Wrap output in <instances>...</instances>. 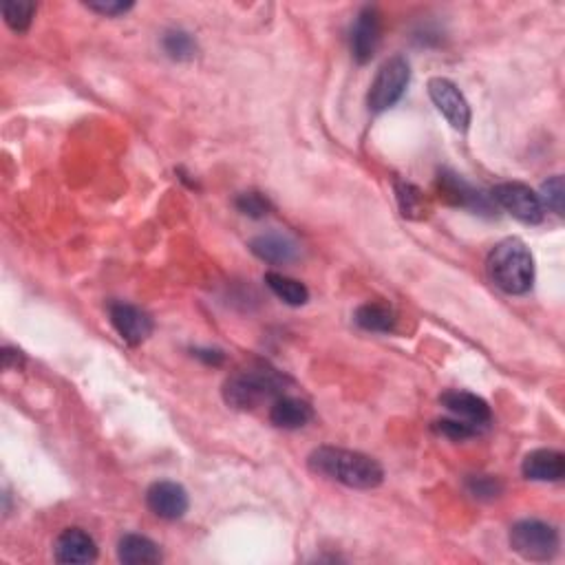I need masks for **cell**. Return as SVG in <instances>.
Instances as JSON below:
<instances>
[{
    "label": "cell",
    "instance_id": "obj_4",
    "mask_svg": "<svg viewBox=\"0 0 565 565\" xmlns=\"http://www.w3.org/2000/svg\"><path fill=\"white\" fill-rule=\"evenodd\" d=\"M510 548L526 561H550L559 552V532L541 519H521L510 528Z\"/></svg>",
    "mask_w": 565,
    "mask_h": 565
},
{
    "label": "cell",
    "instance_id": "obj_17",
    "mask_svg": "<svg viewBox=\"0 0 565 565\" xmlns=\"http://www.w3.org/2000/svg\"><path fill=\"white\" fill-rule=\"evenodd\" d=\"M117 559L124 565H153L162 561V550L144 535H124L117 543Z\"/></svg>",
    "mask_w": 565,
    "mask_h": 565
},
{
    "label": "cell",
    "instance_id": "obj_19",
    "mask_svg": "<svg viewBox=\"0 0 565 565\" xmlns=\"http://www.w3.org/2000/svg\"><path fill=\"white\" fill-rule=\"evenodd\" d=\"M265 285L270 287L276 298H281L285 305L290 307H301L309 301V290L296 279H290V276L279 274V272H268L265 274Z\"/></svg>",
    "mask_w": 565,
    "mask_h": 565
},
{
    "label": "cell",
    "instance_id": "obj_13",
    "mask_svg": "<svg viewBox=\"0 0 565 565\" xmlns=\"http://www.w3.org/2000/svg\"><path fill=\"white\" fill-rule=\"evenodd\" d=\"M440 402L455 415V418L471 422L475 426H482V429H486L490 420H493V413H490L488 402L484 398L475 396V393L471 391H460V389L446 391L442 393Z\"/></svg>",
    "mask_w": 565,
    "mask_h": 565
},
{
    "label": "cell",
    "instance_id": "obj_27",
    "mask_svg": "<svg viewBox=\"0 0 565 565\" xmlns=\"http://www.w3.org/2000/svg\"><path fill=\"white\" fill-rule=\"evenodd\" d=\"M91 12L106 16V18H117L129 14L135 7L131 0H93V3H84Z\"/></svg>",
    "mask_w": 565,
    "mask_h": 565
},
{
    "label": "cell",
    "instance_id": "obj_2",
    "mask_svg": "<svg viewBox=\"0 0 565 565\" xmlns=\"http://www.w3.org/2000/svg\"><path fill=\"white\" fill-rule=\"evenodd\" d=\"M290 385V378L270 365H252L248 369H239L237 373L223 382V400L228 407L239 411H254L263 402H274L285 396V387Z\"/></svg>",
    "mask_w": 565,
    "mask_h": 565
},
{
    "label": "cell",
    "instance_id": "obj_22",
    "mask_svg": "<svg viewBox=\"0 0 565 565\" xmlns=\"http://www.w3.org/2000/svg\"><path fill=\"white\" fill-rule=\"evenodd\" d=\"M162 49L170 60L188 62L197 56V42L184 29H170L162 38Z\"/></svg>",
    "mask_w": 565,
    "mask_h": 565
},
{
    "label": "cell",
    "instance_id": "obj_5",
    "mask_svg": "<svg viewBox=\"0 0 565 565\" xmlns=\"http://www.w3.org/2000/svg\"><path fill=\"white\" fill-rule=\"evenodd\" d=\"M411 82V65L407 58L402 56H393L389 58L385 65L380 67V71L373 78L371 87H369V95H367V104L371 113H382L389 111L391 106H396L404 91H407Z\"/></svg>",
    "mask_w": 565,
    "mask_h": 565
},
{
    "label": "cell",
    "instance_id": "obj_7",
    "mask_svg": "<svg viewBox=\"0 0 565 565\" xmlns=\"http://www.w3.org/2000/svg\"><path fill=\"white\" fill-rule=\"evenodd\" d=\"M437 193L453 208H466L475 212V215L493 217L497 212L495 201L490 195H484L482 190H475L468 181L453 173V170H440L437 173Z\"/></svg>",
    "mask_w": 565,
    "mask_h": 565
},
{
    "label": "cell",
    "instance_id": "obj_12",
    "mask_svg": "<svg viewBox=\"0 0 565 565\" xmlns=\"http://www.w3.org/2000/svg\"><path fill=\"white\" fill-rule=\"evenodd\" d=\"M53 557H56L58 563H91L98 559V546H95L89 532H84L82 528H67L56 539Z\"/></svg>",
    "mask_w": 565,
    "mask_h": 565
},
{
    "label": "cell",
    "instance_id": "obj_23",
    "mask_svg": "<svg viewBox=\"0 0 565 565\" xmlns=\"http://www.w3.org/2000/svg\"><path fill=\"white\" fill-rule=\"evenodd\" d=\"M431 429L446 437V440H453V442H464V440H471V437H477L484 429L482 426H475L471 422H464L460 418H442V420H435L431 424Z\"/></svg>",
    "mask_w": 565,
    "mask_h": 565
},
{
    "label": "cell",
    "instance_id": "obj_9",
    "mask_svg": "<svg viewBox=\"0 0 565 565\" xmlns=\"http://www.w3.org/2000/svg\"><path fill=\"white\" fill-rule=\"evenodd\" d=\"M429 95L453 129L466 131L471 124V106H468L462 91L446 78H431L429 80Z\"/></svg>",
    "mask_w": 565,
    "mask_h": 565
},
{
    "label": "cell",
    "instance_id": "obj_8",
    "mask_svg": "<svg viewBox=\"0 0 565 565\" xmlns=\"http://www.w3.org/2000/svg\"><path fill=\"white\" fill-rule=\"evenodd\" d=\"M382 38V18L376 7H362L360 14L356 16V23L351 27V58L358 65H367L371 58L376 56L378 45Z\"/></svg>",
    "mask_w": 565,
    "mask_h": 565
},
{
    "label": "cell",
    "instance_id": "obj_18",
    "mask_svg": "<svg viewBox=\"0 0 565 565\" xmlns=\"http://www.w3.org/2000/svg\"><path fill=\"white\" fill-rule=\"evenodd\" d=\"M354 321L365 332L376 334H389L398 325V316L393 309L385 303H365L356 309Z\"/></svg>",
    "mask_w": 565,
    "mask_h": 565
},
{
    "label": "cell",
    "instance_id": "obj_24",
    "mask_svg": "<svg viewBox=\"0 0 565 565\" xmlns=\"http://www.w3.org/2000/svg\"><path fill=\"white\" fill-rule=\"evenodd\" d=\"M468 495L482 501H493L504 493V482L495 475H473L466 479Z\"/></svg>",
    "mask_w": 565,
    "mask_h": 565
},
{
    "label": "cell",
    "instance_id": "obj_6",
    "mask_svg": "<svg viewBox=\"0 0 565 565\" xmlns=\"http://www.w3.org/2000/svg\"><path fill=\"white\" fill-rule=\"evenodd\" d=\"M490 199L495 201V206L504 208L508 215H513L521 223H528V226H537L546 217L539 195L530 186L521 184V181L497 184L490 190Z\"/></svg>",
    "mask_w": 565,
    "mask_h": 565
},
{
    "label": "cell",
    "instance_id": "obj_26",
    "mask_svg": "<svg viewBox=\"0 0 565 565\" xmlns=\"http://www.w3.org/2000/svg\"><path fill=\"white\" fill-rule=\"evenodd\" d=\"M541 199L543 210H550L554 215H563V199H565V188H563V177L554 175L548 181H543L541 193H537Z\"/></svg>",
    "mask_w": 565,
    "mask_h": 565
},
{
    "label": "cell",
    "instance_id": "obj_29",
    "mask_svg": "<svg viewBox=\"0 0 565 565\" xmlns=\"http://www.w3.org/2000/svg\"><path fill=\"white\" fill-rule=\"evenodd\" d=\"M193 356L199 358L201 362H206V365H212V367H219L221 362L226 360L223 351H219V349H193Z\"/></svg>",
    "mask_w": 565,
    "mask_h": 565
},
{
    "label": "cell",
    "instance_id": "obj_3",
    "mask_svg": "<svg viewBox=\"0 0 565 565\" xmlns=\"http://www.w3.org/2000/svg\"><path fill=\"white\" fill-rule=\"evenodd\" d=\"M486 270L493 283L506 294H526L535 283V259L528 245L517 237L499 241L490 250Z\"/></svg>",
    "mask_w": 565,
    "mask_h": 565
},
{
    "label": "cell",
    "instance_id": "obj_10",
    "mask_svg": "<svg viewBox=\"0 0 565 565\" xmlns=\"http://www.w3.org/2000/svg\"><path fill=\"white\" fill-rule=\"evenodd\" d=\"M109 316L111 325L115 327V332L120 334L126 345L137 347L142 345L144 340L153 334V318L148 316L144 309L135 307L131 303L115 301L109 305Z\"/></svg>",
    "mask_w": 565,
    "mask_h": 565
},
{
    "label": "cell",
    "instance_id": "obj_1",
    "mask_svg": "<svg viewBox=\"0 0 565 565\" xmlns=\"http://www.w3.org/2000/svg\"><path fill=\"white\" fill-rule=\"evenodd\" d=\"M307 466L316 475L358 490L378 488L385 482V468L378 460L358 451L336 449V446H318L309 453Z\"/></svg>",
    "mask_w": 565,
    "mask_h": 565
},
{
    "label": "cell",
    "instance_id": "obj_20",
    "mask_svg": "<svg viewBox=\"0 0 565 565\" xmlns=\"http://www.w3.org/2000/svg\"><path fill=\"white\" fill-rule=\"evenodd\" d=\"M396 197L402 215L407 219H424L426 212H429V201H426L422 190L413 186L411 181L396 179Z\"/></svg>",
    "mask_w": 565,
    "mask_h": 565
},
{
    "label": "cell",
    "instance_id": "obj_11",
    "mask_svg": "<svg viewBox=\"0 0 565 565\" xmlns=\"http://www.w3.org/2000/svg\"><path fill=\"white\" fill-rule=\"evenodd\" d=\"M146 506L159 519L177 521L188 513L190 499L186 488L177 482H155L146 490Z\"/></svg>",
    "mask_w": 565,
    "mask_h": 565
},
{
    "label": "cell",
    "instance_id": "obj_14",
    "mask_svg": "<svg viewBox=\"0 0 565 565\" xmlns=\"http://www.w3.org/2000/svg\"><path fill=\"white\" fill-rule=\"evenodd\" d=\"M521 473L530 482H561L565 475V455L554 449L530 451L521 464Z\"/></svg>",
    "mask_w": 565,
    "mask_h": 565
},
{
    "label": "cell",
    "instance_id": "obj_28",
    "mask_svg": "<svg viewBox=\"0 0 565 565\" xmlns=\"http://www.w3.org/2000/svg\"><path fill=\"white\" fill-rule=\"evenodd\" d=\"M25 365V356H23V351H18L14 347H5L3 349V367L7 371H12V369H20Z\"/></svg>",
    "mask_w": 565,
    "mask_h": 565
},
{
    "label": "cell",
    "instance_id": "obj_25",
    "mask_svg": "<svg viewBox=\"0 0 565 565\" xmlns=\"http://www.w3.org/2000/svg\"><path fill=\"white\" fill-rule=\"evenodd\" d=\"M234 206L241 212V215L250 217V219H263L270 215L272 204L270 199L257 193V190H250V193H241L237 199H234Z\"/></svg>",
    "mask_w": 565,
    "mask_h": 565
},
{
    "label": "cell",
    "instance_id": "obj_21",
    "mask_svg": "<svg viewBox=\"0 0 565 565\" xmlns=\"http://www.w3.org/2000/svg\"><path fill=\"white\" fill-rule=\"evenodd\" d=\"M0 12H3L9 29L16 31V34H25V31H29L31 23H34L36 3L34 0H5V3L0 5Z\"/></svg>",
    "mask_w": 565,
    "mask_h": 565
},
{
    "label": "cell",
    "instance_id": "obj_15",
    "mask_svg": "<svg viewBox=\"0 0 565 565\" xmlns=\"http://www.w3.org/2000/svg\"><path fill=\"white\" fill-rule=\"evenodd\" d=\"M250 250L254 257L265 263L285 265L298 257V243L283 232H263L250 241Z\"/></svg>",
    "mask_w": 565,
    "mask_h": 565
},
{
    "label": "cell",
    "instance_id": "obj_16",
    "mask_svg": "<svg viewBox=\"0 0 565 565\" xmlns=\"http://www.w3.org/2000/svg\"><path fill=\"white\" fill-rule=\"evenodd\" d=\"M314 418V411L309 402L292 396H281L272 402L270 407V422L276 429L283 431H298L309 424Z\"/></svg>",
    "mask_w": 565,
    "mask_h": 565
}]
</instances>
